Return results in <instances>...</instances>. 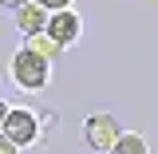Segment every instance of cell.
Listing matches in <instances>:
<instances>
[{
    "instance_id": "cell-2",
    "label": "cell",
    "mask_w": 158,
    "mask_h": 154,
    "mask_svg": "<svg viewBox=\"0 0 158 154\" xmlns=\"http://www.w3.org/2000/svg\"><path fill=\"white\" fill-rule=\"evenodd\" d=\"M40 127H44V119L36 115V107H12L8 119H4V135L12 138L20 150L32 146V142L40 138Z\"/></svg>"
},
{
    "instance_id": "cell-7",
    "label": "cell",
    "mask_w": 158,
    "mask_h": 154,
    "mask_svg": "<svg viewBox=\"0 0 158 154\" xmlns=\"http://www.w3.org/2000/svg\"><path fill=\"white\" fill-rule=\"evenodd\" d=\"M115 154H146V138L138 131H123L115 142Z\"/></svg>"
},
{
    "instance_id": "cell-5",
    "label": "cell",
    "mask_w": 158,
    "mask_h": 154,
    "mask_svg": "<svg viewBox=\"0 0 158 154\" xmlns=\"http://www.w3.org/2000/svg\"><path fill=\"white\" fill-rule=\"evenodd\" d=\"M24 48H28V52H36V56H44V59H59V56H63V44H59L48 28L28 32V36H24Z\"/></svg>"
},
{
    "instance_id": "cell-8",
    "label": "cell",
    "mask_w": 158,
    "mask_h": 154,
    "mask_svg": "<svg viewBox=\"0 0 158 154\" xmlns=\"http://www.w3.org/2000/svg\"><path fill=\"white\" fill-rule=\"evenodd\" d=\"M32 4H40L44 12H59V8H71V0H32Z\"/></svg>"
},
{
    "instance_id": "cell-3",
    "label": "cell",
    "mask_w": 158,
    "mask_h": 154,
    "mask_svg": "<svg viewBox=\"0 0 158 154\" xmlns=\"http://www.w3.org/2000/svg\"><path fill=\"white\" fill-rule=\"evenodd\" d=\"M83 135H87V146L99 154H107V150H115V142H118V123L111 111H95V115L87 119V127H83Z\"/></svg>"
},
{
    "instance_id": "cell-9",
    "label": "cell",
    "mask_w": 158,
    "mask_h": 154,
    "mask_svg": "<svg viewBox=\"0 0 158 154\" xmlns=\"http://www.w3.org/2000/svg\"><path fill=\"white\" fill-rule=\"evenodd\" d=\"M16 150H20V146H16L8 135H4V131H0V154H16Z\"/></svg>"
},
{
    "instance_id": "cell-4",
    "label": "cell",
    "mask_w": 158,
    "mask_h": 154,
    "mask_svg": "<svg viewBox=\"0 0 158 154\" xmlns=\"http://www.w3.org/2000/svg\"><path fill=\"white\" fill-rule=\"evenodd\" d=\"M48 32L67 48V44H75V40L83 36V20H79V12H71V8H59V12H48Z\"/></svg>"
},
{
    "instance_id": "cell-6",
    "label": "cell",
    "mask_w": 158,
    "mask_h": 154,
    "mask_svg": "<svg viewBox=\"0 0 158 154\" xmlns=\"http://www.w3.org/2000/svg\"><path fill=\"white\" fill-rule=\"evenodd\" d=\"M16 28L28 36V32H40V28H48V12L40 8V4H32V0H24L16 8Z\"/></svg>"
},
{
    "instance_id": "cell-1",
    "label": "cell",
    "mask_w": 158,
    "mask_h": 154,
    "mask_svg": "<svg viewBox=\"0 0 158 154\" xmlns=\"http://www.w3.org/2000/svg\"><path fill=\"white\" fill-rule=\"evenodd\" d=\"M8 79H12L16 87H24V91H44V87L52 83V59L20 48L16 56L8 59Z\"/></svg>"
},
{
    "instance_id": "cell-10",
    "label": "cell",
    "mask_w": 158,
    "mask_h": 154,
    "mask_svg": "<svg viewBox=\"0 0 158 154\" xmlns=\"http://www.w3.org/2000/svg\"><path fill=\"white\" fill-rule=\"evenodd\" d=\"M8 111H12V103H8V99H0V131H4V119H8Z\"/></svg>"
},
{
    "instance_id": "cell-11",
    "label": "cell",
    "mask_w": 158,
    "mask_h": 154,
    "mask_svg": "<svg viewBox=\"0 0 158 154\" xmlns=\"http://www.w3.org/2000/svg\"><path fill=\"white\" fill-rule=\"evenodd\" d=\"M20 4H24V0H0V8H8V12H16Z\"/></svg>"
}]
</instances>
